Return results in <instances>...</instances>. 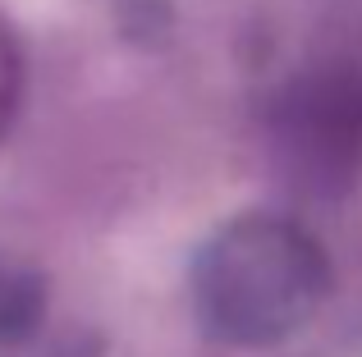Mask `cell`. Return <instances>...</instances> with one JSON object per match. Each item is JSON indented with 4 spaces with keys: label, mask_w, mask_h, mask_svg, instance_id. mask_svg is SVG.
<instances>
[{
    "label": "cell",
    "mask_w": 362,
    "mask_h": 357,
    "mask_svg": "<svg viewBox=\"0 0 362 357\" xmlns=\"http://www.w3.org/2000/svg\"><path fill=\"white\" fill-rule=\"evenodd\" d=\"M326 257L317 238L289 220H234L193 266V303L216 339L266 349L317 316L326 298Z\"/></svg>",
    "instance_id": "obj_1"
},
{
    "label": "cell",
    "mask_w": 362,
    "mask_h": 357,
    "mask_svg": "<svg viewBox=\"0 0 362 357\" xmlns=\"http://www.w3.org/2000/svg\"><path fill=\"white\" fill-rule=\"evenodd\" d=\"M14 101H18V55H14V46H9V32L0 28V138H5V128H9Z\"/></svg>",
    "instance_id": "obj_2"
}]
</instances>
